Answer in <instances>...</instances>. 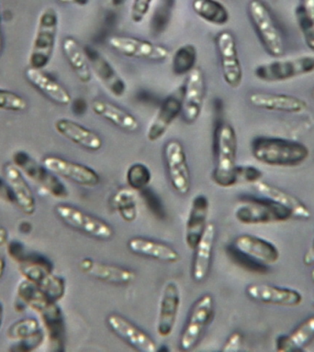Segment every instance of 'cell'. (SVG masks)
I'll return each instance as SVG.
<instances>
[{"instance_id":"484cf974","label":"cell","mask_w":314,"mask_h":352,"mask_svg":"<svg viewBox=\"0 0 314 352\" xmlns=\"http://www.w3.org/2000/svg\"><path fill=\"white\" fill-rule=\"evenodd\" d=\"M209 200L205 195L198 194L190 203L189 214L185 228V243L189 250H194L208 225Z\"/></svg>"},{"instance_id":"8d00e7d4","label":"cell","mask_w":314,"mask_h":352,"mask_svg":"<svg viewBox=\"0 0 314 352\" xmlns=\"http://www.w3.org/2000/svg\"><path fill=\"white\" fill-rule=\"evenodd\" d=\"M295 15L306 45L314 52V0H300Z\"/></svg>"},{"instance_id":"ab89813d","label":"cell","mask_w":314,"mask_h":352,"mask_svg":"<svg viewBox=\"0 0 314 352\" xmlns=\"http://www.w3.org/2000/svg\"><path fill=\"white\" fill-rule=\"evenodd\" d=\"M41 324L34 318H25L19 319L10 327L8 330V337L10 340H22L32 337L40 332Z\"/></svg>"},{"instance_id":"8992f818","label":"cell","mask_w":314,"mask_h":352,"mask_svg":"<svg viewBox=\"0 0 314 352\" xmlns=\"http://www.w3.org/2000/svg\"><path fill=\"white\" fill-rule=\"evenodd\" d=\"M314 72V55L304 54L300 56L280 59L277 58L270 62L261 63L253 69V74L264 82H280L307 76Z\"/></svg>"},{"instance_id":"9f6ffc18","label":"cell","mask_w":314,"mask_h":352,"mask_svg":"<svg viewBox=\"0 0 314 352\" xmlns=\"http://www.w3.org/2000/svg\"><path fill=\"white\" fill-rule=\"evenodd\" d=\"M311 280H313V282H314V269L313 270V272H311Z\"/></svg>"},{"instance_id":"f546056e","label":"cell","mask_w":314,"mask_h":352,"mask_svg":"<svg viewBox=\"0 0 314 352\" xmlns=\"http://www.w3.org/2000/svg\"><path fill=\"white\" fill-rule=\"evenodd\" d=\"M127 247L134 254L162 263H176L180 261V254L173 247L154 239L134 236L127 242Z\"/></svg>"},{"instance_id":"cb8c5ba5","label":"cell","mask_w":314,"mask_h":352,"mask_svg":"<svg viewBox=\"0 0 314 352\" xmlns=\"http://www.w3.org/2000/svg\"><path fill=\"white\" fill-rule=\"evenodd\" d=\"M249 102L256 109L288 114H300L308 107L307 102L303 99L286 94L253 93L249 96Z\"/></svg>"},{"instance_id":"44dd1931","label":"cell","mask_w":314,"mask_h":352,"mask_svg":"<svg viewBox=\"0 0 314 352\" xmlns=\"http://www.w3.org/2000/svg\"><path fill=\"white\" fill-rule=\"evenodd\" d=\"M84 48L92 73L95 74L101 84L113 96L123 98L127 91V85L123 77L98 50L91 46H85Z\"/></svg>"},{"instance_id":"681fc988","label":"cell","mask_w":314,"mask_h":352,"mask_svg":"<svg viewBox=\"0 0 314 352\" xmlns=\"http://www.w3.org/2000/svg\"><path fill=\"white\" fill-rule=\"evenodd\" d=\"M72 109L76 115L84 114L85 110H87V102L85 99L77 98L76 100H72Z\"/></svg>"},{"instance_id":"836d02e7","label":"cell","mask_w":314,"mask_h":352,"mask_svg":"<svg viewBox=\"0 0 314 352\" xmlns=\"http://www.w3.org/2000/svg\"><path fill=\"white\" fill-rule=\"evenodd\" d=\"M38 313H40L41 318L48 333L50 341L52 345L56 346L59 349L63 345L65 340V321L62 311L58 307L57 302H51L41 308Z\"/></svg>"},{"instance_id":"4fadbf2b","label":"cell","mask_w":314,"mask_h":352,"mask_svg":"<svg viewBox=\"0 0 314 352\" xmlns=\"http://www.w3.org/2000/svg\"><path fill=\"white\" fill-rule=\"evenodd\" d=\"M109 46L118 54L134 59L161 62L169 57V50L165 46L129 36H113Z\"/></svg>"},{"instance_id":"60d3db41","label":"cell","mask_w":314,"mask_h":352,"mask_svg":"<svg viewBox=\"0 0 314 352\" xmlns=\"http://www.w3.org/2000/svg\"><path fill=\"white\" fill-rule=\"evenodd\" d=\"M29 104L26 98L12 91L0 88V110L10 112H23Z\"/></svg>"},{"instance_id":"c3c4849f","label":"cell","mask_w":314,"mask_h":352,"mask_svg":"<svg viewBox=\"0 0 314 352\" xmlns=\"http://www.w3.org/2000/svg\"><path fill=\"white\" fill-rule=\"evenodd\" d=\"M0 198L8 201V202L13 203L12 195H11L10 190L4 178H0Z\"/></svg>"},{"instance_id":"9a60e30c","label":"cell","mask_w":314,"mask_h":352,"mask_svg":"<svg viewBox=\"0 0 314 352\" xmlns=\"http://www.w3.org/2000/svg\"><path fill=\"white\" fill-rule=\"evenodd\" d=\"M180 307V288L176 280H167L163 286L159 299L156 320V331L159 337L165 338L172 335Z\"/></svg>"},{"instance_id":"8fae6325","label":"cell","mask_w":314,"mask_h":352,"mask_svg":"<svg viewBox=\"0 0 314 352\" xmlns=\"http://www.w3.org/2000/svg\"><path fill=\"white\" fill-rule=\"evenodd\" d=\"M215 43L225 84L233 89H238L242 84L244 72L240 60L236 37L229 30H223L216 36Z\"/></svg>"},{"instance_id":"f35d334b","label":"cell","mask_w":314,"mask_h":352,"mask_svg":"<svg viewBox=\"0 0 314 352\" xmlns=\"http://www.w3.org/2000/svg\"><path fill=\"white\" fill-rule=\"evenodd\" d=\"M153 175L151 170L142 162H135L126 172V182L134 191H143L151 184Z\"/></svg>"},{"instance_id":"4dcf8cb0","label":"cell","mask_w":314,"mask_h":352,"mask_svg":"<svg viewBox=\"0 0 314 352\" xmlns=\"http://www.w3.org/2000/svg\"><path fill=\"white\" fill-rule=\"evenodd\" d=\"M91 109L94 114L109 121L121 131L132 133L140 129L139 120L132 113L109 101L95 99L91 103Z\"/></svg>"},{"instance_id":"4316f807","label":"cell","mask_w":314,"mask_h":352,"mask_svg":"<svg viewBox=\"0 0 314 352\" xmlns=\"http://www.w3.org/2000/svg\"><path fill=\"white\" fill-rule=\"evenodd\" d=\"M25 78L36 90L59 106L71 104L72 96L68 90L54 77L49 76L43 69L28 67L24 73Z\"/></svg>"},{"instance_id":"d4e9b609","label":"cell","mask_w":314,"mask_h":352,"mask_svg":"<svg viewBox=\"0 0 314 352\" xmlns=\"http://www.w3.org/2000/svg\"><path fill=\"white\" fill-rule=\"evenodd\" d=\"M216 227L214 223L209 222L203 235L194 248L191 265V277L195 282H203L211 271L213 257Z\"/></svg>"},{"instance_id":"7bdbcfd3","label":"cell","mask_w":314,"mask_h":352,"mask_svg":"<svg viewBox=\"0 0 314 352\" xmlns=\"http://www.w3.org/2000/svg\"><path fill=\"white\" fill-rule=\"evenodd\" d=\"M174 1H167L161 3L158 10H156L154 14L153 21H151V29L154 32L161 33L167 29L168 23H169L171 18V8H173Z\"/></svg>"},{"instance_id":"7c38bea8","label":"cell","mask_w":314,"mask_h":352,"mask_svg":"<svg viewBox=\"0 0 314 352\" xmlns=\"http://www.w3.org/2000/svg\"><path fill=\"white\" fill-rule=\"evenodd\" d=\"M164 160L171 186L179 195L189 194L191 177L183 144L178 140H168L164 147Z\"/></svg>"},{"instance_id":"d590c367","label":"cell","mask_w":314,"mask_h":352,"mask_svg":"<svg viewBox=\"0 0 314 352\" xmlns=\"http://www.w3.org/2000/svg\"><path fill=\"white\" fill-rule=\"evenodd\" d=\"M113 210L125 222L132 223L137 219L138 201L136 191L132 188H121L115 192L110 199Z\"/></svg>"},{"instance_id":"7a4b0ae2","label":"cell","mask_w":314,"mask_h":352,"mask_svg":"<svg viewBox=\"0 0 314 352\" xmlns=\"http://www.w3.org/2000/svg\"><path fill=\"white\" fill-rule=\"evenodd\" d=\"M238 139L236 129L231 124L223 123L219 126L215 138V166L212 181L222 188L236 186V168L237 166Z\"/></svg>"},{"instance_id":"816d5d0a","label":"cell","mask_w":314,"mask_h":352,"mask_svg":"<svg viewBox=\"0 0 314 352\" xmlns=\"http://www.w3.org/2000/svg\"><path fill=\"white\" fill-rule=\"evenodd\" d=\"M3 50V29H2V10L1 3H0V54Z\"/></svg>"},{"instance_id":"6da1fadb","label":"cell","mask_w":314,"mask_h":352,"mask_svg":"<svg viewBox=\"0 0 314 352\" xmlns=\"http://www.w3.org/2000/svg\"><path fill=\"white\" fill-rule=\"evenodd\" d=\"M251 153L261 164L274 167H294L310 155L307 146L283 138L258 136L251 142Z\"/></svg>"},{"instance_id":"bcb514c9","label":"cell","mask_w":314,"mask_h":352,"mask_svg":"<svg viewBox=\"0 0 314 352\" xmlns=\"http://www.w3.org/2000/svg\"><path fill=\"white\" fill-rule=\"evenodd\" d=\"M8 247V231L0 226V280L5 274L7 267V252Z\"/></svg>"},{"instance_id":"ffe728a7","label":"cell","mask_w":314,"mask_h":352,"mask_svg":"<svg viewBox=\"0 0 314 352\" xmlns=\"http://www.w3.org/2000/svg\"><path fill=\"white\" fill-rule=\"evenodd\" d=\"M245 294L253 301L280 307H297L303 299L299 291L269 283H251L245 288Z\"/></svg>"},{"instance_id":"11a10c76","label":"cell","mask_w":314,"mask_h":352,"mask_svg":"<svg viewBox=\"0 0 314 352\" xmlns=\"http://www.w3.org/2000/svg\"><path fill=\"white\" fill-rule=\"evenodd\" d=\"M110 1H112V4L114 7H120V6L123 5L126 2V0H110Z\"/></svg>"},{"instance_id":"ac0fdd59","label":"cell","mask_w":314,"mask_h":352,"mask_svg":"<svg viewBox=\"0 0 314 352\" xmlns=\"http://www.w3.org/2000/svg\"><path fill=\"white\" fill-rule=\"evenodd\" d=\"M2 172L3 178L12 195L13 204L26 216H32L37 208V203L24 173L12 162H6Z\"/></svg>"},{"instance_id":"7dc6e473","label":"cell","mask_w":314,"mask_h":352,"mask_svg":"<svg viewBox=\"0 0 314 352\" xmlns=\"http://www.w3.org/2000/svg\"><path fill=\"white\" fill-rule=\"evenodd\" d=\"M242 344V336L238 331L231 333L223 344L222 351L224 352H236L241 349Z\"/></svg>"},{"instance_id":"b9f144b4","label":"cell","mask_w":314,"mask_h":352,"mask_svg":"<svg viewBox=\"0 0 314 352\" xmlns=\"http://www.w3.org/2000/svg\"><path fill=\"white\" fill-rule=\"evenodd\" d=\"M234 176L236 186L245 184H255L262 180L263 172L253 165H237Z\"/></svg>"},{"instance_id":"5b68a950","label":"cell","mask_w":314,"mask_h":352,"mask_svg":"<svg viewBox=\"0 0 314 352\" xmlns=\"http://www.w3.org/2000/svg\"><path fill=\"white\" fill-rule=\"evenodd\" d=\"M55 216L71 230L78 231L98 241H109L114 236L112 226L103 219L93 216L76 206L58 204L54 208Z\"/></svg>"},{"instance_id":"d6986e66","label":"cell","mask_w":314,"mask_h":352,"mask_svg":"<svg viewBox=\"0 0 314 352\" xmlns=\"http://www.w3.org/2000/svg\"><path fill=\"white\" fill-rule=\"evenodd\" d=\"M106 321L110 330L132 348L140 352L158 351L156 341L123 316L110 314L107 316Z\"/></svg>"},{"instance_id":"db71d44e","label":"cell","mask_w":314,"mask_h":352,"mask_svg":"<svg viewBox=\"0 0 314 352\" xmlns=\"http://www.w3.org/2000/svg\"><path fill=\"white\" fill-rule=\"evenodd\" d=\"M3 318H4V307H3L2 302H0V329H1Z\"/></svg>"},{"instance_id":"d6a6232c","label":"cell","mask_w":314,"mask_h":352,"mask_svg":"<svg viewBox=\"0 0 314 352\" xmlns=\"http://www.w3.org/2000/svg\"><path fill=\"white\" fill-rule=\"evenodd\" d=\"M314 340V315L304 319L291 333L275 338V351L289 352L302 351Z\"/></svg>"},{"instance_id":"603a6c76","label":"cell","mask_w":314,"mask_h":352,"mask_svg":"<svg viewBox=\"0 0 314 352\" xmlns=\"http://www.w3.org/2000/svg\"><path fill=\"white\" fill-rule=\"evenodd\" d=\"M82 272L93 279L116 285H129L136 279V274L132 270L101 263L90 258H84L79 263Z\"/></svg>"},{"instance_id":"30bf717a","label":"cell","mask_w":314,"mask_h":352,"mask_svg":"<svg viewBox=\"0 0 314 352\" xmlns=\"http://www.w3.org/2000/svg\"><path fill=\"white\" fill-rule=\"evenodd\" d=\"M12 162L28 177L37 183L48 194L58 199L67 198V187L60 180L59 176L47 169L43 164L35 161L24 151H17L13 153Z\"/></svg>"},{"instance_id":"f907efd6","label":"cell","mask_w":314,"mask_h":352,"mask_svg":"<svg viewBox=\"0 0 314 352\" xmlns=\"http://www.w3.org/2000/svg\"><path fill=\"white\" fill-rule=\"evenodd\" d=\"M303 263H305V265L314 264V239L310 249L305 253L304 258H303Z\"/></svg>"},{"instance_id":"7402d4cb","label":"cell","mask_w":314,"mask_h":352,"mask_svg":"<svg viewBox=\"0 0 314 352\" xmlns=\"http://www.w3.org/2000/svg\"><path fill=\"white\" fill-rule=\"evenodd\" d=\"M233 250L263 265H272L280 258V252L272 242L259 236L242 234L233 242Z\"/></svg>"},{"instance_id":"e0dca14e","label":"cell","mask_w":314,"mask_h":352,"mask_svg":"<svg viewBox=\"0 0 314 352\" xmlns=\"http://www.w3.org/2000/svg\"><path fill=\"white\" fill-rule=\"evenodd\" d=\"M41 164L55 175L82 186L94 187L101 183V176L87 165L55 155L44 157Z\"/></svg>"},{"instance_id":"2e32d148","label":"cell","mask_w":314,"mask_h":352,"mask_svg":"<svg viewBox=\"0 0 314 352\" xmlns=\"http://www.w3.org/2000/svg\"><path fill=\"white\" fill-rule=\"evenodd\" d=\"M182 98L183 87L174 91L162 101L146 131V139L149 142H156L167 134L168 129L181 115Z\"/></svg>"},{"instance_id":"52a82bcc","label":"cell","mask_w":314,"mask_h":352,"mask_svg":"<svg viewBox=\"0 0 314 352\" xmlns=\"http://www.w3.org/2000/svg\"><path fill=\"white\" fill-rule=\"evenodd\" d=\"M234 217L244 225L272 224L292 219L288 209L262 197L242 201L234 210Z\"/></svg>"},{"instance_id":"680465c9","label":"cell","mask_w":314,"mask_h":352,"mask_svg":"<svg viewBox=\"0 0 314 352\" xmlns=\"http://www.w3.org/2000/svg\"><path fill=\"white\" fill-rule=\"evenodd\" d=\"M313 157H314V153H313Z\"/></svg>"},{"instance_id":"ba28073f","label":"cell","mask_w":314,"mask_h":352,"mask_svg":"<svg viewBox=\"0 0 314 352\" xmlns=\"http://www.w3.org/2000/svg\"><path fill=\"white\" fill-rule=\"evenodd\" d=\"M19 271L25 279L37 286L52 302H59L65 296V280L52 272V263L46 258H30L21 263Z\"/></svg>"},{"instance_id":"6f0895ef","label":"cell","mask_w":314,"mask_h":352,"mask_svg":"<svg viewBox=\"0 0 314 352\" xmlns=\"http://www.w3.org/2000/svg\"><path fill=\"white\" fill-rule=\"evenodd\" d=\"M311 96H313V98L314 99V88H313V92H311Z\"/></svg>"},{"instance_id":"9c48e42d","label":"cell","mask_w":314,"mask_h":352,"mask_svg":"<svg viewBox=\"0 0 314 352\" xmlns=\"http://www.w3.org/2000/svg\"><path fill=\"white\" fill-rule=\"evenodd\" d=\"M214 305L213 296L209 294H204L193 304L179 338L181 351H191L200 343L207 327L213 319Z\"/></svg>"},{"instance_id":"ee69618b","label":"cell","mask_w":314,"mask_h":352,"mask_svg":"<svg viewBox=\"0 0 314 352\" xmlns=\"http://www.w3.org/2000/svg\"><path fill=\"white\" fill-rule=\"evenodd\" d=\"M154 0H134L129 10V18L134 24L142 23L151 10Z\"/></svg>"},{"instance_id":"1f68e13d","label":"cell","mask_w":314,"mask_h":352,"mask_svg":"<svg viewBox=\"0 0 314 352\" xmlns=\"http://www.w3.org/2000/svg\"><path fill=\"white\" fill-rule=\"evenodd\" d=\"M62 50L68 65L79 81L88 84L92 79L93 73L84 47L76 38L67 36L63 40Z\"/></svg>"},{"instance_id":"5bb4252c","label":"cell","mask_w":314,"mask_h":352,"mask_svg":"<svg viewBox=\"0 0 314 352\" xmlns=\"http://www.w3.org/2000/svg\"><path fill=\"white\" fill-rule=\"evenodd\" d=\"M206 95L205 76L202 69L195 67L187 74L182 98V118L187 124L195 123L202 112Z\"/></svg>"},{"instance_id":"74e56055","label":"cell","mask_w":314,"mask_h":352,"mask_svg":"<svg viewBox=\"0 0 314 352\" xmlns=\"http://www.w3.org/2000/svg\"><path fill=\"white\" fill-rule=\"evenodd\" d=\"M198 51L191 43L183 44L174 52L171 66L176 76H187L197 67Z\"/></svg>"},{"instance_id":"f5cc1de1","label":"cell","mask_w":314,"mask_h":352,"mask_svg":"<svg viewBox=\"0 0 314 352\" xmlns=\"http://www.w3.org/2000/svg\"><path fill=\"white\" fill-rule=\"evenodd\" d=\"M60 1L63 3H72V4L79 6H84L87 4L88 0H60Z\"/></svg>"},{"instance_id":"3957f363","label":"cell","mask_w":314,"mask_h":352,"mask_svg":"<svg viewBox=\"0 0 314 352\" xmlns=\"http://www.w3.org/2000/svg\"><path fill=\"white\" fill-rule=\"evenodd\" d=\"M59 16L52 7L44 8L39 14L34 37L29 54V66L44 69L51 62L56 44Z\"/></svg>"},{"instance_id":"f1b7e54d","label":"cell","mask_w":314,"mask_h":352,"mask_svg":"<svg viewBox=\"0 0 314 352\" xmlns=\"http://www.w3.org/2000/svg\"><path fill=\"white\" fill-rule=\"evenodd\" d=\"M54 129L61 136L85 150L98 151L103 146V140L96 132L76 121L60 118L55 121Z\"/></svg>"},{"instance_id":"f6af8a7d","label":"cell","mask_w":314,"mask_h":352,"mask_svg":"<svg viewBox=\"0 0 314 352\" xmlns=\"http://www.w3.org/2000/svg\"><path fill=\"white\" fill-rule=\"evenodd\" d=\"M44 340V333L43 330L32 337L25 338V340H19L16 346H13L12 351H32L33 349H37L39 346Z\"/></svg>"},{"instance_id":"e575fe53","label":"cell","mask_w":314,"mask_h":352,"mask_svg":"<svg viewBox=\"0 0 314 352\" xmlns=\"http://www.w3.org/2000/svg\"><path fill=\"white\" fill-rule=\"evenodd\" d=\"M193 11L196 15L216 26H223L230 21L227 8L219 0H193Z\"/></svg>"},{"instance_id":"83f0119b","label":"cell","mask_w":314,"mask_h":352,"mask_svg":"<svg viewBox=\"0 0 314 352\" xmlns=\"http://www.w3.org/2000/svg\"><path fill=\"white\" fill-rule=\"evenodd\" d=\"M253 188L262 197L266 198L288 209L292 219L308 220L311 217V211L302 201L288 191L274 186V184L259 181L253 184Z\"/></svg>"},{"instance_id":"277c9868","label":"cell","mask_w":314,"mask_h":352,"mask_svg":"<svg viewBox=\"0 0 314 352\" xmlns=\"http://www.w3.org/2000/svg\"><path fill=\"white\" fill-rule=\"evenodd\" d=\"M248 14L262 46L270 56L282 57L285 43L271 10L263 0H250Z\"/></svg>"}]
</instances>
